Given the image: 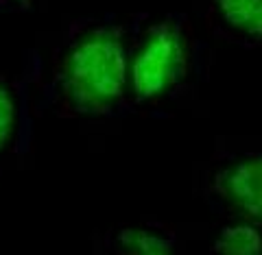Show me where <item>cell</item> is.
<instances>
[{
    "mask_svg": "<svg viewBox=\"0 0 262 255\" xmlns=\"http://www.w3.org/2000/svg\"><path fill=\"white\" fill-rule=\"evenodd\" d=\"M129 75L118 31L98 29L72 46L61 68L68 101L85 113H101L118 101Z\"/></svg>",
    "mask_w": 262,
    "mask_h": 255,
    "instance_id": "6da1fadb",
    "label": "cell"
},
{
    "mask_svg": "<svg viewBox=\"0 0 262 255\" xmlns=\"http://www.w3.org/2000/svg\"><path fill=\"white\" fill-rule=\"evenodd\" d=\"M186 70V42L175 27L160 24L146 35L131 61V85L142 98H155L170 89Z\"/></svg>",
    "mask_w": 262,
    "mask_h": 255,
    "instance_id": "7a4b0ae2",
    "label": "cell"
},
{
    "mask_svg": "<svg viewBox=\"0 0 262 255\" xmlns=\"http://www.w3.org/2000/svg\"><path fill=\"white\" fill-rule=\"evenodd\" d=\"M216 190L236 210L262 220V157L234 164L216 177Z\"/></svg>",
    "mask_w": 262,
    "mask_h": 255,
    "instance_id": "3957f363",
    "label": "cell"
},
{
    "mask_svg": "<svg viewBox=\"0 0 262 255\" xmlns=\"http://www.w3.org/2000/svg\"><path fill=\"white\" fill-rule=\"evenodd\" d=\"M223 18L238 31L262 37V0H216Z\"/></svg>",
    "mask_w": 262,
    "mask_h": 255,
    "instance_id": "277c9868",
    "label": "cell"
},
{
    "mask_svg": "<svg viewBox=\"0 0 262 255\" xmlns=\"http://www.w3.org/2000/svg\"><path fill=\"white\" fill-rule=\"evenodd\" d=\"M221 255H262V234L251 225H232L216 238Z\"/></svg>",
    "mask_w": 262,
    "mask_h": 255,
    "instance_id": "5b68a950",
    "label": "cell"
},
{
    "mask_svg": "<svg viewBox=\"0 0 262 255\" xmlns=\"http://www.w3.org/2000/svg\"><path fill=\"white\" fill-rule=\"evenodd\" d=\"M120 246L127 255H170V246L164 238L144 229H127L120 234Z\"/></svg>",
    "mask_w": 262,
    "mask_h": 255,
    "instance_id": "8992f818",
    "label": "cell"
},
{
    "mask_svg": "<svg viewBox=\"0 0 262 255\" xmlns=\"http://www.w3.org/2000/svg\"><path fill=\"white\" fill-rule=\"evenodd\" d=\"M13 120H15V107L9 89L0 85V151L7 144V140L11 137L13 131Z\"/></svg>",
    "mask_w": 262,
    "mask_h": 255,
    "instance_id": "52a82bcc",
    "label": "cell"
},
{
    "mask_svg": "<svg viewBox=\"0 0 262 255\" xmlns=\"http://www.w3.org/2000/svg\"><path fill=\"white\" fill-rule=\"evenodd\" d=\"M18 3H20V5H24V7H27V5H29V0H18Z\"/></svg>",
    "mask_w": 262,
    "mask_h": 255,
    "instance_id": "ba28073f",
    "label": "cell"
}]
</instances>
